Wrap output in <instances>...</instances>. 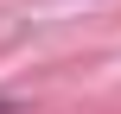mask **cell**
Instances as JSON below:
<instances>
[{
  "label": "cell",
  "instance_id": "cell-1",
  "mask_svg": "<svg viewBox=\"0 0 121 114\" xmlns=\"http://www.w3.org/2000/svg\"><path fill=\"white\" fill-rule=\"evenodd\" d=\"M0 114H13V102H6V95H0Z\"/></svg>",
  "mask_w": 121,
  "mask_h": 114
}]
</instances>
